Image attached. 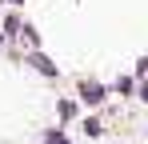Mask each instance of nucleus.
<instances>
[{
	"label": "nucleus",
	"instance_id": "7",
	"mask_svg": "<svg viewBox=\"0 0 148 144\" xmlns=\"http://www.w3.org/2000/svg\"><path fill=\"white\" fill-rule=\"evenodd\" d=\"M0 44H4V32H0Z\"/></svg>",
	"mask_w": 148,
	"mask_h": 144
},
{
	"label": "nucleus",
	"instance_id": "3",
	"mask_svg": "<svg viewBox=\"0 0 148 144\" xmlns=\"http://www.w3.org/2000/svg\"><path fill=\"white\" fill-rule=\"evenodd\" d=\"M4 32H8V36H20V20L8 16V20H4Z\"/></svg>",
	"mask_w": 148,
	"mask_h": 144
},
{
	"label": "nucleus",
	"instance_id": "1",
	"mask_svg": "<svg viewBox=\"0 0 148 144\" xmlns=\"http://www.w3.org/2000/svg\"><path fill=\"white\" fill-rule=\"evenodd\" d=\"M80 96H84L88 104H100L108 92H104V84H96V80H84V84H80Z\"/></svg>",
	"mask_w": 148,
	"mask_h": 144
},
{
	"label": "nucleus",
	"instance_id": "6",
	"mask_svg": "<svg viewBox=\"0 0 148 144\" xmlns=\"http://www.w3.org/2000/svg\"><path fill=\"white\" fill-rule=\"evenodd\" d=\"M140 100H148V84H144V88H140Z\"/></svg>",
	"mask_w": 148,
	"mask_h": 144
},
{
	"label": "nucleus",
	"instance_id": "5",
	"mask_svg": "<svg viewBox=\"0 0 148 144\" xmlns=\"http://www.w3.org/2000/svg\"><path fill=\"white\" fill-rule=\"evenodd\" d=\"M72 112H76V104H72V100H60V120H68Z\"/></svg>",
	"mask_w": 148,
	"mask_h": 144
},
{
	"label": "nucleus",
	"instance_id": "2",
	"mask_svg": "<svg viewBox=\"0 0 148 144\" xmlns=\"http://www.w3.org/2000/svg\"><path fill=\"white\" fill-rule=\"evenodd\" d=\"M28 60H32V64H36V68L44 72V76H56V64H52L48 56H44V52H32V56H28Z\"/></svg>",
	"mask_w": 148,
	"mask_h": 144
},
{
	"label": "nucleus",
	"instance_id": "4",
	"mask_svg": "<svg viewBox=\"0 0 148 144\" xmlns=\"http://www.w3.org/2000/svg\"><path fill=\"white\" fill-rule=\"evenodd\" d=\"M44 144H68V136L56 128V132H48V136H44Z\"/></svg>",
	"mask_w": 148,
	"mask_h": 144
},
{
	"label": "nucleus",
	"instance_id": "8",
	"mask_svg": "<svg viewBox=\"0 0 148 144\" xmlns=\"http://www.w3.org/2000/svg\"><path fill=\"white\" fill-rule=\"evenodd\" d=\"M12 4H24V0H12Z\"/></svg>",
	"mask_w": 148,
	"mask_h": 144
}]
</instances>
